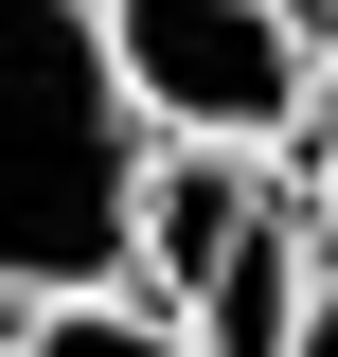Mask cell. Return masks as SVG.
Instances as JSON below:
<instances>
[{
	"label": "cell",
	"mask_w": 338,
	"mask_h": 357,
	"mask_svg": "<svg viewBox=\"0 0 338 357\" xmlns=\"http://www.w3.org/2000/svg\"><path fill=\"white\" fill-rule=\"evenodd\" d=\"M143 107L89 36V0H0V304H72L125 286V178H143Z\"/></svg>",
	"instance_id": "obj_1"
},
{
	"label": "cell",
	"mask_w": 338,
	"mask_h": 357,
	"mask_svg": "<svg viewBox=\"0 0 338 357\" xmlns=\"http://www.w3.org/2000/svg\"><path fill=\"white\" fill-rule=\"evenodd\" d=\"M89 36H107V72H125V107L161 143H250V161H285V143L321 126V54H303L285 0H89Z\"/></svg>",
	"instance_id": "obj_2"
},
{
	"label": "cell",
	"mask_w": 338,
	"mask_h": 357,
	"mask_svg": "<svg viewBox=\"0 0 338 357\" xmlns=\"http://www.w3.org/2000/svg\"><path fill=\"white\" fill-rule=\"evenodd\" d=\"M303 304H321V250H303V197L267 178V215L232 232V250H214V286H196V304H161V321H178V357H285Z\"/></svg>",
	"instance_id": "obj_3"
},
{
	"label": "cell",
	"mask_w": 338,
	"mask_h": 357,
	"mask_svg": "<svg viewBox=\"0 0 338 357\" xmlns=\"http://www.w3.org/2000/svg\"><path fill=\"white\" fill-rule=\"evenodd\" d=\"M0 357H178L143 286H72V304H0Z\"/></svg>",
	"instance_id": "obj_4"
},
{
	"label": "cell",
	"mask_w": 338,
	"mask_h": 357,
	"mask_svg": "<svg viewBox=\"0 0 338 357\" xmlns=\"http://www.w3.org/2000/svg\"><path fill=\"white\" fill-rule=\"evenodd\" d=\"M285 197H303V250H321V286H338V126H321V161H303Z\"/></svg>",
	"instance_id": "obj_5"
},
{
	"label": "cell",
	"mask_w": 338,
	"mask_h": 357,
	"mask_svg": "<svg viewBox=\"0 0 338 357\" xmlns=\"http://www.w3.org/2000/svg\"><path fill=\"white\" fill-rule=\"evenodd\" d=\"M285 357H338V286H321V304H303V340H285Z\"/></svg>",
	"instance_id": "obj_6"
},
{
	"label": "cell",
	"mask_w": 338,
	"mask_h": 357,
	"mask_svg": "<svg viewBox=\"0 0 338 357\" xmlns=\"http://www.w3.org/2000/svg\"><path fill=\"white\" fill-rule=\"evenodd\" d=\"M285 18H303V54H338V0H285Z\"/></svg>",
	"instance_id": "obj_7"
},
{
	"label": "cell",
	"mask_w": 338,
	"mask_h": 357,
	"mask_svg": "<svg viewBox=\"0 0 338 357\" xmlns=\"http://www.w3.org/2000/svg\"><path fill=\"white\" fill-rule=\"evenodd\" d=\"M321 107H338V54H321Z\"/></svg>",
	"instance_id": "obj_8"
}]
</instances>
